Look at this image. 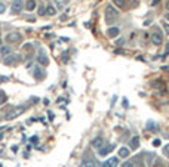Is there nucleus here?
Wrapping results in <instances>:
<instances>
[{
	"instance_id": "f257e3e1",
	"label": "nucleus",
	"mask_w": 169,
	"mask_h": 167,
	"mask_svg": "<svg viewBox=\"0 0 169 167\" xmlns=\"http://www.w3.org/2000/svg\"><path fill=\"white\" fill-rule=\"evenodd\" d=\"M119 18V11L116 8H113L111 5H108L107 8H105V21L108 22V24H111L114 19H117Z\"/></svg>"
},
{
	"instance_id": "f03ea898",
	"label": "nucleus",
	"mask_w": 169,
	"mask_h": 167,
	"mask_svg": "<svg viewBox=\"0 0 169 167\" xmlns=\"http://www.w3.org/2000/svg\"><path fill=\"white\" fill-rule=\"evenodd\" d=\"M21 55H17V53H11L8 56H5V65H17L21 62Z\"/></svg>"
},
{
	"instance_id": "7ed1b4c3",
	"label": "nucleus",
	"mask_w": 169,
	"mask_h": 167,
	"mask_svg": "<svg viewBox=\"0 0 169 167\" xmlns=\"http://www.w3.org/2000/svg\"><path fill=\"white\" fill-rule=\"evenodd\" d=\"M22 8H24V2H22V0H14V2H12V6H11V14H12V15L21 14Z\"/></svg>"
},
{
	"instance_id": "20e7f679",
	"label": "nucleus",
	"mask_w": 169,
	"mask_h": 167,
	"mask_svg": "<svg viewBox=\"0 0 169 167\" xmlns=\"http://www.w3.org/2000/svg\"><path fill=\"white\" fill-rule=\"evenodd\" d=\"M116 148V144H108V145H102L101 148L98 150V155L100 157H105V155H108L111 151Z\"/></svg>"
},
{
	"instance_id": "39448f33",
	"label": "nucleus",
	"mask_w": 169,
	"mask_h": 167,
	"mask_svg": "<svg viewBox=\"0 0 169 167\" xmlns=\"http://www.w3.org/2000/svg\"><path fill=\"white\" fill-rule=\"evenodd\" d=\"M22 40V36L19 33H9L6 34V42L8 43H18Z\"/></svg>"
},
{
	"instance_id": "423d86ee",
	"label": "nucleus",
	"mask_w": 169,
	"mask_h": 167,
	"mask_svg": "<svg viewBox=\"0 0 169 167\" xmlns=\"http://www.w3.org/2000/svg\"><path fill=\"white\" fill-rule=\"evenodd\" d=\"M151 42L156 45V46H159V45H162V42H163V37H162V33L156 28L151 34Z\"/></svg>"
},
{
	"instance_id": "0eeeda50",
	"label": "nucleus",
	"mask_w": 169,
	"mask_h": 167,
	"mask_svg": "<svg viewBox=\"0 0 169 167\" xmlns=\"http://www.w3.org/2000/svg\"><path fill=\"white\" fill-rule=\"evenodd\" d=\"M37 62L39 64H42V65H48L49 64V58L46 56V53H45V50L40 49V52H39V55H37Z\"/></svg>"
},
{
	"instance_id": "6e6552de",
	"label": "nucleus",
	"mask_w": 169,
	"mask_h": 167,
	"mask_svg": "<svg viewBox=\"0 0 169 167\" xmlns=\"http://www.w3.org/2000/svg\"><path fill=\"white\" fill-rule=\"evenodd\" d=\"M45 77H46V71L45 70H42L40 67H37L34 70V79L36 80H43Z\"/></svg>"
},
{
	"instance_id": "1a4fd4ad",
	"label": "nucleus",
	"mask_w": 169,
	"mask_h": 167,
	"mask_svg": "<svg viewBox=\"0 0 169 167\" xmlns=\"http://www.w3.org/2000/svg\"><path fill=\"white\" fill-rule=\"evenodd\" d=\"M147 130H148V132H153V133H156V132L159 130V124H157V123H154L153 120H148V121H147Z\"/></svg>"
},
{
	"instance_id": "9d476101",
	"label": "nucleus",
	"mask_w": 169,
	"mask_h": 167,
	"mask_svg": "<svg viewBox=\"0 0 169 167\" xmlns=\"http://www.w3.org/2000/svg\"><path fill=\"white\" fill-rule=\"evenodd\" d=\"M80 167H98V163H97L94 158H89V160L86 158L83 163L80 164Z\"/></svg>"
},
{
	"instance_id": "9b49d317",
	"label": "nucleus",
	"mask_w": 169,
	"mask_h": 167,
	"mask_svg": "<svg viewBox=\"0 0 169 167\" xmlns=\"http://www.w3.org/2000/svg\"><path fill=\"white\" fill-rule=\"evenodd\" d=\"M102 142H104V141H102V138H101V136H98V138H95V139H92V142H91V145H92L94 148H98V150H100V148H101L102 145H104Z\"/></svg>"
},
{
	"instance_id": "f8f14e48",
	"label": "nucleus",
	"mask_w": 169,
	"mask_h": 167,
	"mask_svg": "<svg viewBox=\"0 0 169 167\" xmlns=\"http://www.w3.org/2000/svg\"><path fill=\"white\" fill-rule=\"evenodd\" d=\"M119 33H120V30H119L117 27H110L108 30H107V34H108V37H117Z\"/></svg>"
},
{
	"instance_id": "ddd939ff",
	"label": "nucleus",
	"mask_w": 169,
	"mask_h": 167,
	"mask_svg": "<svg viewBox=\"0 0 169 167\" xmlns=\"http://www.w3.org/2000/svg\"><path fill=\"white\" fill-rule=\"evenodd\" d=\"M129 154H131V150L129 148H120L119 150V157H122V158H128L129 157Z\"/></svg>"
},
{
	"instance_id": "4468645a",
	"label": "nucleus",
	"mask_w": 169,
	"mask_h": 167,
	"mask_svg": "<svg viewBox=\"0 0 169 167\" xmlns=\"http://www.w3.org/2000/svg\"><path fill=\"white\" fill-rule=\"evenodd\" d=\"M132 150H136L138 147H139V138L138 136H134L132 139H131V145H129Z\"/></svg>"
},
{
	"instance_id": "2eb2a0df",
	"label": "nucleus",
	"mask_w": 169,
	"mask_h": 167,
	"mask_svg": "<svg viewBox=\"0 0 169 167\" xmlns=\"http://www.w3.org/2000/svg\"><path fill=\"white\" fill-rule=\"evenodd\" d=\"M24 8H25V9H27L28 12H30V11H33L34 8H36V0H27V2H25V6H24Z\"/></svg>"
},
{
	"instance_id": "dca6fc26",
	"label": "nucleus",
	"mask_w": 169,
	"mask_h": 167,
	"mask_svg": "<svg viewBox=\"0 0 169 167\" xmlns=\"http://www.w3.org/2000/svg\"><path fill=\"white\" fill-rule=\"evenodd\" d=\"M0 53L5 55V56H8V55L12 53V49H11L9 46H2V48H0Z\"/></svg>"
},
{
	"instance_id": "f3484780",
	"label": "nucleus",
	"mask_w": 169,
	"mask_h": 167,
	"mask_svg": "<svg viewBox=\"0 0 169 167\" xmlns=\"http://www.w3.org/2000/svg\"><path fill=\"white\" fill-rule=\"evenodd\" d=\"M56 14V8H53L52 5L46 6V15H55Z\"/></svg>"
},
{
	"instance_id": "a211bd4d",
	"label": "nucleus",
	"mask_w": 169,
	"mask_h": 167,
	"mask_svg": "<svg viewBox=\"0 0 169 167\" xmlns=\"http://www.w3.org/2000/svg\"><path fill=\"white\" fill-rule=\"evenodd\" d=\"M107 163L110 164V167H116L119 164V158H117V157H113V158H110Z\"/></svg>"
},
{
	"instance_id": "6ab92c4d",
	"label": "nucleus",
	"mask_w": 169,
	"mask_h": 167,
	"mask_svg": "<svg viewBox=\"0 0 169 167\" xmlns=\"http://www.w3.org/2000/svg\"><path fill=\"white\" fill-rule=\"evenodd\" d=\"M6 101H8L6 92H5V90H0V105H3V104H5Z\"/></svg>"
},
{
	"instance_id": "aec40b11",
	"label": "nucleus",
	"mask_w": 169,
	"mask_h": 167,
	"mask_svg": "<svg viewBox=\"0 0 169 167\" xmlns=\"http://www.w3.org/2000/svg\"><path fill=\"white\" fill-rule=\"evenodd\" d=\"M147 155V163L151 166L153 161H154V158H156V154H153V152H150V154H145Z\"/></svg>"
},
{
	"instance_id": "412c9836",
	"label": "nucleus",
	"mask_w": 169,
	"mask_h": 167,
	"mask_svg": "<svg viewBox=\"0 0 169 167\" xmlns=\"http://www.w3.org/2000/svg\"><path fill=\"white\" fill-rule=\"evenodd\" d=\"M55 2H56V8H58V9H62V8L67 5L68 0H55Z\"/></svg>"
},
{
	"instance_id": "4be33fe9",
	"label": "nucleus",
	"mask_w": 169,
	"mask_h": 167,
	"mask_svg": "<svg viewBox=\"0 0 169 167\" xmlns=\"http://www.w3.org/2000/svg\"><path fill=\"white\" fill-rule=\"evenodd\" d=\"M114 2V5L119 6V8H122V9H125L126 8V3H125V0H113Z\"/></svg>"
},
{
	"instance_id": "5701e85b",
	"label": "nucleus",
	"mask_w": 169,
	"mask_h": 167,
	"mask_svg": "<svg viewBox=\"0 0 169 167\" xmlns=\"http://www.w3.org/2000/svg\"><path fill=\"white\" fill-rule=\"evenodd\" d=\"M122 167H135V164H134L132 160H128V161H125V163L122 164Z\"/></svg>"
},
{
	"instance_id": "b1692460",
	"label": "nucleus",
	"mask_w": 169,
	"mask_h": 167,
	"mask_svg": "<svg viewBox=\"0 0 169 167\" xmlns=\"http://www.w3.org/2000/svg\"><path fill=\"white\" fill-rule=\"evenodd\" d=\"M163 155L169 158V144H166V145L163 147Z\"/></svg>"
},
{
	"instance_id": "393cba45",
	"label": "nucleus",
	"mask_w": 169,
	"mask_h": 167,
	"mask_svg": "<svg viewBox=\"0 0 169 167\" xmlns=\"http://www.w3.org/2000/svg\"><path fill=\"white\" fill-rule=\"evenodd\" d=\"M5 11H6V3L0 2V14H5Z\"/></svg>"
},
{
	"instance_id": "a878e982",
	"label": "nucleus",
	"mask_w": 169,
	"mask_h": 167,
	"mask_svg": "<svg viewBox=\"0 0 169 167\" xmlns=\"http://www.w3.org/2000/svg\"><path fill=\"white\" fill-rule=\"evenodd\" d=\"M45 14H46V8L42 5V6L39 8V15H45Z\"/></svg>"
},
{
	"instance_id": "bb28decb",
	"label": "nucleus",
	"mask_w": 169,
	"mask_h": 167,
	"mask_svg": "<svg viewBox=\"0 0 169 167\" xmlns=\"http://www.w3.org/2000/svg\"><path fill=\"white\" fill-rule=\"evenodd\" d=\"M163 28H165V33L169 34V24L168 22H163Z\"/></svg>"
},
{
	"instance_id": "cd10ccee",
	"label": "nucleus",
	"mask_w": 169,
	"mask_h": 167,
	"mask_svg": "<svg viewBox=\"0 0 169 167\" xmlns=\"http://www.w3.org/2000/svg\"><path fill=\"white\" fill-rule=\"evenodd\" d=\"M160 144H162L160 139H154V141H153V145H154V147H160Z\"/></svg>"
},
{
	"instance_id": "c85d7f7f",
	"label": "nucleus",
	"mask_w": 169,
	"mask_h": 167,
	"mask_svg": "<svg viewBox=\"0 0 169 167\" xmlns=\"http://www.w3.org/2000/svg\"><path fill=\"white\" fill-rule=\"evenodd\" d=\"M123 43H125V39H119V40H116V45H117V46L123 45Z\"/></svg>"
},
{
	"instance_id": "c756f323",
	"label": "nucleus",
	"mask_w": 169,
	"mask_h": 167,
	"mask_svg": "<svg viewBox=\"0 0 169 167\" xmlns=\"http://www.w3.org/2000/svg\"><path fill=\"white\" fill-rule=\"evenodd\" d=\"M125 2H126V0H125ZM128 2H129L132 6H138V0H128Z\"/></svg>"
},
{
	"instance_id": "7c9ffc66",
	"label": "nucleus",
	"mask_w": 169,
	"mask_h": 167,
	"mask_svg": "<svg viewBox=\"0 0 169 167\" xmlns=\"http://www.w3.org/2000/svg\"><path fill=\"white\" fill-rule=\"evenodd\" d=\"M24 49L25 50H31V45H30V43H27V45L24 46Z\"/></svg>"
},
{
	"instance_id": "2f4dec72",
	"label": "nucleus",
	"mask_w": 169,
	"mask_h": 167,
	"mask_svg": "<svg viewBox=\"0 0 169 167\" xmlns=\"http://www.w3.org/2000/svg\"><path fill=\"white\" fill-rule=\"evenodd\" d=\"M101 167H110V164H108V163L105 161V163H102V164H101Z\"/></svg>"
},
{
	"instance_id": "473e14b6",
	"label": "nucleus",
	"mask_w": 169,
	"mask_h": 167,
	"mask_svg": "<svg viewBox=\"0 0 169 167\" xmlns=\"http://www.w3.org/2000/svg\"><path fill=\"white\" fill-rule=\"evenodd\" d=\"M31 142H37V136H33L31 138Z\"/></svg>"
},
{
	"instance_id": "72a5a7b5",
	"label": "nucleus",
	"mask_w": 169,
	"mask_h": 167,
	"mask_svg": "<svg viewBox=\"0 0 169 167\" xmlns=\"http://www.w3.org/2000/svg\"><path fill=\"white\" fill-rule=\"evenodd\" d=\"M159 2H160V0H154V2H153L151 5H153V6H156V5H157V3H159Z\"/></svg>"
},
{
	"instance_id": "f704fd0d",
	"label": "nucleus",
	"mask_w": 169,
	"mask_h": 167,
	"mask_svg": "<svg viewBox=\"0 0 169 167\" xmlns=\"http://www.w3.org/2000/svg\"><path fill=\"white\" fill-rule=\"evenodd\" d=\"M166 9H168V11H169V0H168V2H166Z\"/></svg>"
},
{
	"instance_id": "c9c22d12",
	"label": "nucleus",
	"mask_w": 169,
	"mask_h": 167,
	"mask_svg": "<svg viewBox=\"0 0 169 167\" xmlns=\"http://www.w3.org/2000/svg\"><path fill=\"white\" fill-rule=\"evenodd\" d=\"M166 19H169V14H166Z\"/></svg>"
},
{
	"instance_id": "e433bc0d",
	"label": "nucleus",
	"mask_w": 169,
	"mask_h": 167,
	"mask_svg": "<svg viewBox=\"0 0 169 167\" xmlns=\"http://www.w3.org/2000/svg\"><path fill=\"white\" fill-rule=\"evenodd\" d=\"M0 48H2V40H0Z\"/></svg>"
},
{
	"instance_id": "4c0bfd02",
	"label": "nucleus",
	"mask_w": 169,
	"mask_h": 167,
	"mask_svg": "<svg viewBox=\"0 0 169 167\" xmlns=\"http://www.w3.org/2000/svg\"><path fill=\"white\" fill-rule=\"evenodd\" d=\"M139 167H142V166H139Z\"/></svg>"
},
{
	"instance_id": "58836bf2",
	"label": "nucleus",
	"mask_w": 169,
	"mask_h": 167,
	"mask_svg": "<svg viewBox=\"0 0 169 167\" xmlns=\"http://www.w3.org/2000/svg\"><path fill=\"white\" fill-rule=\"evenodd\" d=\"M168 167H169V166H168Z\"/></svg>"
}]
</instances>
